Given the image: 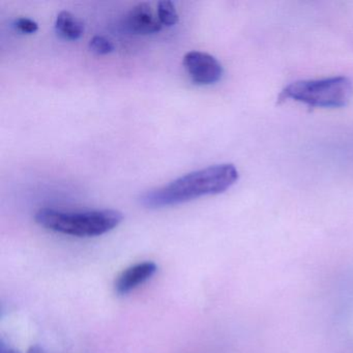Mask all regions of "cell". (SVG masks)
I'll use <instances>...</instances> for the list:
<instances>
[{
	"label": "cell",
	"instance_id": "obj_10",
	"mask_svg": "<svg viewBox=\"0 0 353 353\" xmlns=\"http://www.w3.org/2000/svg\"><path fill=\"white\" fill-rule=\"evenodd\" d=\"M15 28L22 34H32L38 32L39 26L34 20L28 18H18L15 21Z\"/></svg>",
	"mask_w": 353,
	"mask_h": 353
},
{
	"label": "cell",
	"instance_id": "obj_11",
	"mask_svg": "<svg viewBox=\"0 0 353 353\" xmlns=\"http://www.w3.org/2000/svg\"><path fill=\"white\" fill-rule=\"evenodd\" d=\"M0 353H21L17 349L12 348L9 345L6 344L5 341L1 339L0 341Z\"/></svg>",
	"mask_w": 353,
	"mask_h": 353
},
{
	"label": "cell",
	"instance_id": "obj_7",
	"mask_svg": "<svg viewBox=\"0 0 353 353\" xmlns=\"http://www.w3.org/2000/svg\"><path fill=\"white\" fill-rule=\"evenodd\" d=\"M55 30L65 40L77 41L83 36L84 26L73 14L63 11L57 15Z\"/></svg>",
	"mask_w": 353,
	"mask_h": 353
},
{
	"label": "cell",
	"instance_id": "obj_12",
	"mask_svg": "<svg viewBox=\"0 0 353 353\" xmlns=\"http://www.w3.org/2000/svg\"><path fill=\"white\" fill-rule=\"evenodd\" d=\"M28 353H45V351L39 345H34L28 349Z\"/></svg>",
	"mask_w": 353,
	"mask_h": 353
},
{
	"label": "cell",
	"instance_id": "obj_5",
	"mask_svg": "<svg viewBox=\"0 0 353 353\" xmlns=\"http://www.w3.org/2000/svg\"><path fill=\"white\" fill-rule=\"evenodd\" d=\"M158 272V265L152 261L140 262L123 270L117 282L115 292L119 295H127L152 278Z\"/></svg>",
	"mask_w": 353,
	"mask_h": 353
},
{
	"label": "cell",
	"instance_id": "obj_9",
	"mask_svg": "<svg viewBox=\"0 0 353 353\" xmlns=\"http://www.w3.org/2000/svg\"><path fill=\"white\" fill-rule=\"evenodd\" d=\"M90 49L98 55L110 54L114 51V46L108 39L96 36L90 41Z\"/></svg>",
	"mask_w": 353,
	"mask_h": 353
},
{
	"label": "cell",
	"instance_id": "obj_4",
	"mask_svg": "<svg viewBox=\"0 0 353 353\" xmlns=\"http://www.w3.org/2000/svg\"><path fill=\"white\" fill-rule=\"evenodd\" d=\"M183 67L197 85H210L222 79L223 67L220 61L205 52L191 51L183 57Z\"/></svg>",
	"mask_w": 353,
	"mask_h": 353
},
{
	"label": "cell",
	"instance_id": "obj_1",
	"mask_svg": "<svg viewBox=\"0 0 353 353\" xmlns=\"http://www.w3.org/2000/svg\"><path fill=\"white\" fill-rule=\"evenodd\" d=\"M239 176L234 165H214L188 173L164 187L145 192L140 197V203L154 210L179 205L203 196L218 195L235 185Z\"/></svg>",
	"mask_w": 353,
	"mask_h": 353
},
{
	"label": "cell",
	"instance_id": "obj_8",
	"mask_svg": "<svg viewBox=\"0 0 353 353\" xmlns=\"http://www.w3.org/2000/svg\"><path fill=\"white\" fill-rule=\"evenodd\" d=\"M157 16H158L161 24L167 28H171L179 22V15H177L174 5L172 1H169V0H163L158 3Z\"/></svg>",
	"mask_w": 353,
	"mask_h": 353
},
{
	"label": "cell",
	"instance_id": "obj_6",
	"mask_svg": "<svg viewBox=\"0 0 353 353\" xmlns=\"http://www.w3.org/2000/svg\"><path fill=\"white\" fill-rule=\"evenodd\" d=\"M125 23L129 32L142 36L160 32L163 28L158 16L152 12V6L148 3L135 6L128 14Z\"/></svg>",
	"mask_w": 353,
	"mask_h": 353
},
{
	"label": "cell",
	"instance_id": "obj_3",
	"mask_svg": "<svg viewBox=\"0 0 353 353\" xmlns=\"http://www.w3.org/2000/svg\"><path fill=\"white\" fill-rule=\"evenodd\" d=\"M353 83L344 76L293 82L283 90L279 100H293L310 107L340 108L350 102Z\"/></svg>",
	"mask_w": 353,
	"mask_h": 353
},
{
	"label": "cell",
	"instance_id": "obj_2",
	"mask_svg": "<svg viewBox=\"0 0 353 353\" xmlns=\"http://www.w3.org/2000/svg\"><path fill=\"white\" fill-rule=\"evenodd\" d=\"M123 220V214L115 210L65 212L52 208H42L34 216V221L44 228L77 237H96L106 234L117 228Z\"/></svg>",
	"mask_w": 353,
	"mask_h": 353
}]
</instances>
